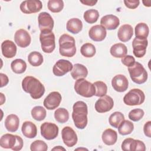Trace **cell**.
Returning <instances> with one entry per match:
<instances>
[{"mask_svg": "<svg viewBox=\"0 0 151 151\" xmlns=\"http://www.w3.org/2000/svg\"><path fill=\"white\" fill-rule=\"evenodd\" d=\"M23 90L29 93L33 99H40L45 93V87L41 81L32 76L25 77L22 81Z\"/></svg>", "mask_w": 151, "mask_h": 151, "instance_id": "1", "label": "cell"}, {"mask_svg": "<svg viewBox=\"0 0 151 151\" xmlns=\"http://www.w3.org/2000/svg\"><path fill=\"white\" fill-rule=\"evenodd\" d=\"M88 107L83 101L76 102L73 106L72 118L76 127L79 129H84L87 124Z\"/></svg>", "mask_w": 151, "mask_h": 151, "instance_id": "2", "label": "cell"}, {"mask_svg": "<svg viewBox=\"0 0 151 151\" xmlns=\"http://www.w3.org/2000/svg\"><path fill=\"white\" fill-rule=\"evenodd\" d=\"M59 52L64 57H72L76 53V47L74 38L71 35L64 34L59 38Z\"/></svg>", "mask_w": 151, "mask_h": 151, "instance_id": "3", "label": "cell"}, {"mask_svg": "<svg viewBox=\"0 0 151 151\" xmlns=\"http://www.w3.org/2000/svg\"><path fill=\"white\" fill-rule=\"evenodd\" d=\"M23 145L22 139L18 135L6 133L2 135L0 139V146L2 148L11 149L13 150L18 151L22 149Z\"/></svg>", "mask_w": 151, "mask_h": 151, "instance_id": "4", "label": "cell"}, {"mask_svg": "<svg viewBox=\"0 0 151 151\" xmlns=\"http://www.w3.org/2000/svg\"><path fill=\"white\" fill-rule=\"evenodd\" d=\"M130 77L132 81L138 84H141L147 80V73L143 66L139 62H134L128 67Z\"/></svg>", "mask_w": 151, "mask_h": 151, "instance_id": "5", "label": "cell"}, {"mask_svg": "<svg viewBox=\"0 0 151 151\" xmlns=\"http://www.w3.org/2000/svg\"><path fill=\"white\" fill-rule=\"evenodd\" d=\"M74 88L78 94L87 98L93 97L96 93V88L94 84L84 78L76 80Z\"/></svg>", "mask_w": 151, "mask_h": 151, "instance_id": "6", "label": "cell"}, {"mask_svg": "<svg viewBox=\"0 0 151 151\" xmlns=\"http://www.w3.org/2000/svg\"><path fill=\"white\" fill-rule=\"evenodd\" d=\"M145 99L143 91L139 88L130 90L123 97V102L128 106H136L142 104Z\"/></svg>", "mask_w": 151, "mask_h": 151, "instance_id": "7", "label": "cell"}, {"mask_svg": "<svg viewBox=\"0 0 151 151\" xmlns=\"http://www.w3.org/2000/svg\"><path fill=\"white\" fill-rule=\"evenodd\" d=\"M41 49L45 53H51L55 48V35L52 31H42L40 35Z\"/></svg>", "mask_w": 151, "mask_h": 151, "instance_id": "8", "label": "cell"}, {"mask_svg": "<svg viewBox=\"0 0 151 151\" xmlns=\"http://www.w3.org/2000/svg\"><path fill=\"white\" fill-rule=\"evenodd\" d=\"M41 134L46 140H50L55 139L58 134V126L51 122H44L40 127Z\"/></svg>", "mask_w": 151, "mask_h": 151, "instance_id": "9", "label": "cell"}, {"mask_svg": "<svg viewBox=\"0 0 151 151\" xmlns=\"http://www.w3.org/2000/svg\"><path fill=\"white\" fill-rule=\"evenodd\" d=\"M19 8L22 12L29 14L41 11L42 4L40 0H26L21 2Z\"/></svg>", "mask_w": 151, "mask_h": 151, "instance_id": "10", "label": "cell"}, {"mask_svg": "<svg viewBox=\"0 0 151 151\" xmlns=\"http://www.w3.org/2000/svg\"><path fill=\"white\" fill-rule=\"evenodd\" d=\"M73 65L68 60L61 59L58 60L52 68L53 74L58 77L63 76L67 73L71 71Z\"/></svg>", "mask_w": 151, "mask_h": 151, "instance_id": "11", "label": "cell"}, {"mask_svg": "<svg viewBox=\"0 0 151 151\" xmlns=\"http://www.w3.org/2000/svg\"><path fill=\"white\" fill-rule=\"evenodd\" d=\"M38 27L42 31H52L54 27V20L51 15L46 12H41L38 17Z\"/></svg>", "mask_w": 151, "mask_h": 151, "instance_id": "12", "label": "cell"}, {"mask_svg": "<svg viewBox=\"0 0 151 151\" xmlns=\"http://www.w3.org/2000/svg\"><path fill=\"white\" fill-rule=\"evenodd\" d=\"M113 106V99L110 96L105 95L96 101L94 107L97 112L103 113L111 110Z\"/></svg>", "mask_w": 151, "mask_h": 151, "instance_id": "13", "label": "cell"}, {"mask_svg": "<svg viewBox=\"0 0 151 151\" xmlns=\"http://www.w3.org/2000/svg\"><path fill=\"white\" fill-rule=\"evenodd\" d=\"M61 137L64 143L69 147L76 145L78 140L76 133L70 126H65L62 129Z\"/></svg>", "mask_w": 151, "mask_h": 151, "instance_id": "14", "label": "cell"}, {"mask_svg": "<svg viewBox=\"0 0 151 151\" xmlns=\"http://www.w3.org/2000/svg\"><path fill=\"white\" fill-rule=\"evenodd\" d=\"M62 97L58 91L51 92L44 99L43 104L48 110H54L60 104Z\"/></svg>", "mask_w": 151, "mask_h": 151, "instance_id": "15", "label": "cell"}, {"mask_svg": "<svg viewBox=\"0 0 151 151\" xmlns=\"http://www.w3.org/2000/svg\"><path fill=\"white\" fill-rule=\"evenodd\" d=\"M147 45V39H139L135 37L132 42L133 52L134 56L137 58L143 57L146 54Z\"/></svg>", "mask_w": 151, "mask_h": 151, "instance_id": "16", "label": "cell"}, {"mask_svg": "<svg viewBox=\"0 0 151 151\" xmlns=\"http://www.w3.org/2000/svg\"><path fill=\"white\" fill-rule=\"evenodd\" d=\"M14 40L19 47L25 48L30 44L31 38L29 34L26 30L19 29L15 33Z\"/></svg>", "mask_w": 151, "mask_h": 151, "instance_id": "17", "label": "cell"}, {"mask_svg": "<svg viewBox=\"0 0 151 151\" xmlns=\"http://www.w3.org/2000/svg\"><path fill=\"white\" fill-rule=\"evenodd\" d=\"M111 86L115 91L117 92H124L128 88L129 81L125 76L117 74L112 78Z\"/></svg>", "mask_w": 151, "mask_h": 151, "instance_id": "18", "label": "cell"}, {"mask_svg": "<svg viewBox=\"0 0 151 151\" xmlns=\"http://www.w3.org/2000/svg\"><path fill=\"white\" fill-rule=\"evenodd\" d=\"M106 29L101 25H96L91 27L88 31L89 37L94 41H101L106 37Z\"/></svg>", "mask_w": 151, "mask_h": 151, "instance_id": "19", "label": "cell"}, {"mask_svg": "<svg viewBox=\"0 0 151 151\" xmlns=\"http://www.w3.org/2000/svg\"><path fill=\"white\" fill-rule=\"evenodd\" d=\"M101 25L108 30L116 29L120 24V20L117 17L112 14L103 16L100 20Z\"/></svg>", "mask_w": 151, "mask_h": 151, "instance_id": "20", "label": "cell"}, {"mask_svg": "<svg viewBox=\"0 0 151 151\" xmlns=\"http://www.w3.org/2000/svg\"><path fill=\"white\" fill-rule=\"evenodd\" d=\"M17 50L16 45L11 40H5L1 44L2 54L7 58H13L16 55Z\"/></svg>", "mask_w": 151, "mask_h": 151, "instance_id": "21", "label": "cell"}, {"mask_svg": "<svg viewBox=\"0 0 151 151\" xmlns=\"http://www.w3.org/2000/svg\"><path fill=\"white\" fill-rule=\"evenodd\" d=\"M133 35V29L129 24H124L118 29L117 37L120 41L125 42L129 41Z\"/></svg>", "mask_w": 151, "mask_h": 151, "instance_id": "22", "label": "cell"}, {"mask_svg": "<svg viewBox=\"0 0 151 151\" xmlns=\"http://www.w3.org/2000/svg\"><path fill=\"white\" fill-rule=\"evenodd\" d=\"M21 130L23 135L27 138H34L37 134V126L30 121H25L23 123Z\"/></svg>", "mask_w": 151, "mask_h": 151, "instance_id": "23", "label": "cell"}, {"mask_svg": "<svg viewBox=\"0 0 151 151\" xmlns=\"http://www.w3.org/2000/svg\"><path fill=\"white\" fill-rule=\"evenodd\" d=\"M19 119L18 117L14 114L8 115L5 120V127L9 132H16L19 127Z\"/></svg>", "mask_w": 151, "mask_h": 151, "instance_id": "24", "label": "cell"}, {"mask_svg": "<svg viewBox=\"0 0 151 151\" xmlns=\"http://www.w3.org/2000/svg\"><path fill=\"white\" fill-rule=\"evenodd\" d=\"M88 75V70L84 65L77 63L73 65L71 71V76L74 80L84 78Z\"/></svg>", "mask_w": 151, "mask_h": 151, "instance_id": "25", "label": "cell"}, {"mask_svg": "<svg viewBox=\"0 0 151 151\" xmlns=\"http://www.w3.org/2000/svg\"><path fill=\"white\" fill-rule=\"evenodd\" d=\"M102 140L104 144L108 146H111L116 143L117 140V132L111 129H107L102 133Z\"/></svg>", "mask_w": 151, "mask_h": 151, "instance_id": "26", "label": "cell"}, {"mask_svg": "<svg viewBox=\"0 0 151 151\" xmlns=\"http://www.w3.org/2000/svg\"><path fill=\"white\" fill-rule=\"evenodd\" d=\"M66 28L68 31L72 34H78L83 29V22L78 18H71L67 21L66 24Z\"/></svg>", "mask_w": 151, "mask_h": 151, "instance_id": "27", "label": "cell"}, {"mask_svg": "<svg viewBox=\"0 0 151 151\" xmlns=\"http://www.w3.org/2000/svg\"><path fill=\"white\" fill-rule=\"evenodd\" d=\"M111 55L115 58H122L126 55L127 48L123 43H117L113 45L110 50Z\"/></svg>", "mask_w": 151, "mask_h": 151, "instance_id": "28", "label": "cell"}, {"mask_svg": "<svg viewBox=\"0 0 151 151\" xmlns=\"http://www.w3.org/2000/svg\"><path fill=\"white\" fill-rule=\"evenodd\" d=\"M149 32L148 25L144 22L137 24L134 28V33L136 38L139 39H147Z\"/></svg>", "mask_w": 151, "mask_h": 151, "instance_id": "29", "label": "cell"}, {"mask_svg": "<svg viewBox=\"0 0 151 151\" xmlns=\"http://www.w3.org/2000/svg\"><path fill=\"white\" fill-rule=\"evenodd\" d=\"M11 67L15 73L22 74L24 73L27 69V64L23 60L18 58L12 61Z\"/></svg>", "mask_w": 151, "mask_h": 151, "instance_id": "30", "label": "cell"}, {"mask_svg": "<svg viewBox=\"0 0 151 151\" xmlns=\"http://www.w3.org/2000/svg\"><path fill=\"white\" fill-rule=\"evenodd\" d=\"M117 129L119 134L125 136L130 134L133 132L134 129V124L129 120H124Z\"/></svg>", "mask_w": 151, "mask_h": 151, "instance_id": "31", "label": "cell"}, {"mask_svg": "<svg viewBox=\"0 0 151 151\" xmlns=\"http://www.w3.org/2000/svg\"><path fill=\"white\" fill-rule=\"evenodd\" d=\"M28 61L31 65L38 67L42 64L43 57L40 52L38 51H32L29 54L28 56Z\"/></svg>", "mask_w": 151, "mask_h": 151, "instance_id": "32", "label": "cell"}, {"mask_svg": "<svg viewBox=\"0 0 151 151\" xmlns=\"http://www.w3.org/2000/svg\"><path fill=\"white\" fill-rule=\"evenodd\" d=\"M124 120V116L123 113L120 111H115L110 116L109 118V122L112 127L118 128Z\"/></svg>", "mask_w": 151, "mask_h": 151, "instance_id": "33", "label": "cell"}, {"mask_svg": "<svg viewBox=\"0 0 151 151\" xmlns=\"http://www.w3.org/2000/svg\"><path fill=\"white\" fill-rule=\"evenodd\" d=\"M31 116L34 119L37 121L43 120L47 115L46 110L42 106H38L33 107L31 111Z\"/></svg>", "mask_w": 151, "mask_h": 151, "instance_id": "34", "label": "cell"}, {"mask_svg": "<svg viewBox=\"0 0 151 151\" xmlns=\"http://www.w3.org/2000/svg\"><path fill=\"white\" fill-rule=\"evenodd\" d=\"M54 117L58 123H64L69 119V113L66 109L58 108L54 112Z\"/></svg>", "mask_w": 151, "mask_h": 151, "instance_id": "35", "label": "cell"}, {"mask_svg": "<svg viewBox=\"0 0 151 151\" xmlns=\"http://www.w3.org/2000/svg\"><path fill=\"white\" fill-rule=\"evenodd\" d=\"M99 17V11L95 9H90L85 11L83 15L84 19L88 24L95 23L98 20Z\"/></svg>", "mask_w": 151, "mask_h": 151, "instance_id": "36", "label": "cell"}, {"mask_svg": "<svg viewBox=\"0 0 151 151\" xmlns=\"http://www.w3.org/2000/svg\"><path fill=\"white\" fill-rule=\"evenodd\" d=\"M80 52L85 57L90 58L93 57L96 52L94 45L91 43L87 42L84 44L80 48Z\"/></svg>", "mask_w": 151, "mask_h": 151, "instance_id": "37", "label": "cell"}, {"mask_svg": "<svg viewBox=\"0 0 151 151\" xmlns=\"http://www.w3.org/2000/svg\"><path fill=\"white\" fill-rule=\"evenodd\" d=\"M47 7L52 12H60L64 8V2L62 0H50L48 1Z\"/></svg>", "mask_w": 151, "mask_h": 151, "instance_id": "38", "label": "cell"}, {"mask_svg": "<svg viewBox=\"0 0 151 151\" xmlns=\"http://www.w3.org/2000/svg\"><path fill=\"white\" fill-rule=\"evenodd\" d=\"M96 88L95 96L97 97H103L107 92V86L105 83L101 81H97L93 83Z\"/></svg>", "mask_w": 151, "mask_h": 151, "instance_id": "39", "label": "cell"}, {"mask_svg": "<svg viewBox=\"0 0 151 151\" xmlns=\"http://www.w3.org/2000/svg\"><path fill=\"white\" fill-rule=\"evenodd\" d=\"M137 146V140L132 138L125 139L122 143V149L127 151H136Z\"/></svg>", "mask_w": 151, "mask_h": 151, "instance_id": "40", "label": "cell"}, {"mask_svg": "<svg viewBox=\"0 0 151 151\" xmlns=\"http://www.w3.org/2000/svg\"><path fill=\"white\" fill-rule=\"evenodd\" d=\"M30 149L31 151H46L48 149V146L45 142L37 140L31 144Z\"/></svg>", "mask_w": 151, "mask_h": 151, "instance_id": "41", "label": "cell"}, {"mask_svg": "<svg viewBox=\"0 0 151 151\" xmlns=\"http://www.w3.org/2000/svg\"><path fill=\"white\" fill-rule=\"evenodd\" d=\"M145 114L144 111L141 109H134L132 110L128 114L129 118L133 122H138L142 119Z\"/></svg>", "mask_w": 151, "mask_h": 151, "instance_id": "42", "label": "cell"}, {"mask_svg": "<svg viewBox=\"0 0 151 151\" xmlns=\"http://www.w3.org/2000/svg\"><path fill=\"white\" fill-rule=\"evenodd\" d=\"M121 61L123 64L129 67L134 64V63L135 62V59L133 56L127 55L122 57Z\"/></svg>", "mask_w": 151, "mask_h": 151, "instance_id": "43", "label": "cell"}, {"mask_svg": "<svg viewBox=\"0 0 151 151\" xmlns=\"http://www.w3.org/2000/svg\"><path fill=\"white\" fill-rule=\"evenodd\" d=\"M123 2L127 8L132 9L138 7L140 4L139 0H124Z\"/></svg>", "mask_w": 151, "mask_h": 151, "instance_id": "44", "label": "cell"}, {"mask_svg": "<svg viewBox=\"0 0 151 151\" xmlns=\"http://www.w3.org/2000/svg\"><path fill=\"white\" fill-rule=\"evenodd\" d=\"M143 132L148 137H151V122H147L143 126Z\"/></svg>", "mask_w": 151, "mask_h": 151, "instance_id": "45", "label": "cell"}, {"mask_svg": "<svg viewBox=\"0 0 151 151\" xmlns=\"http://www.w3.org/2000/svg\"><path fill=\"white\" fill-rule=\"evenodd\" d=\"M0 77L1 80V87H3L4 86H6L9 82V79L7 76L4 73H0Z\"/></svg>", "mask_w": 151, "mask_h": 151, "instance_id": "46", "label": "cell"}, {"mask_svg": "<svg viewBox=\"0 0 151 151\" xmlns=\"http://www.w3.org/2000/svg\"><path fill=\"white\" fill-rule=\"evenodd\" d=\"M146 150V146L145 143L139 140H137V146L136 151L140 150V151H145Z\"/></svg>", "mask_w": 151, "mask_h": 151, "instance_id": "47", "label": "cell"}, {"mask_svg": "<svg viewBox=\"0 0 151 151\" xmlns=\"http://www.w3.org/2000/svg\"><path fill=\"white\" fill-rule=\"evenodd\" d=\"M80 2L83 4L87 6H93L97 2V1H89V0H84V1L81 0L80 1Z\"/></svg>", "mask_w": 151, "mask_h": 151, "instance_id": "48", "label": "cell"}, {"mask_svg": "<svg viewBox=\"0 0 151 151\" xmlns=\"http://www.w3.org/2000/svg\"><path fill=\"white\" fill-rule=\"evenodd\" d=\"M142 2L145 6L150 7L151 6V1H143Z\"/></svg>", "mask_w": 151, "mask_h": 151, "instance_id": "49", "label": "cell"}, {"mask_svg": "<svg viewBox=\"0 0 151 151\" xmlns=\"http://www.w3.org/2000/svg\"><path fill=\"white\" fill-rule=\"evenodd\" d=\"M65 150V148L60 146H58L57 147H54L53 149H52V150Z\"/></svg>", "mask_w": 151, "mask_h": 151, "instance_id": "50", "label": "cell"}, {"mask_svg": "<svg viewBox=\"0 0 151 151\" xmlns=\"http://www.w3.org/2000/svg\"><path fill=\"white\" fill-rule=\"evenodd\" d=\"M0 94H1V104H1V105H2V100H4V101H5V98H4V99L2 98V93H0Z\"/></svg>", "mask_w": 151, "mask_h": 151, "instance_id": "51", "label": "cell"}, {"mask_svg": "<svg viewBox=\"0 0 151 151\" xmlns=\"http://www.w3.org/2000/svg\"><path fill=\"white\" fill-rule=\"evenodd\" d=\"M78 149H80V150H82V149H83V150H87V149H84V148H83H83H78V149H77L76 150H78Z\"/></svg>", "mask_w": 151, "mask_h": 151, "instance_id": "52", "label": "cell"}]
</instances>
